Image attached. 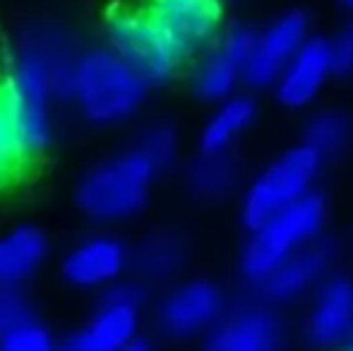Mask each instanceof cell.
Instances as JSON below:
<instances>
[{"label":"cell","instance_id":"1","mask_svg":"<svg viewBox=\"0 0 353 351\" xmlns=\"http://www.w3.org/2000/svg\"><path fill=\"white\" fill-rule=\"evenodd\" d=\"M74 56L65 37L53 29H34L14 46L8 75L0 82L5 101L14 116L29 159L51 142L53 99L72 97Z\"/></svg>","mask_w":353,"mask_h":351},{"label":"cell","instance_id":"2","mask_svg":"<svg viewBox=\"0 0 353 351\" xmlns=\"http://www.w3.org/2000/svg\"><path fill=\"white\" fill-rule=\"evenodd\" d=\"M327 226H330L327 195L322 190H312L296 205L281 210L252 231H245L248 236L238 255V272L243 281L252 291L286 258L320 241L327 234Z\"/></svg>","mask_w":353,"mask_h":351},{"label":"cell","instance_id":"3","mask_svg":"<svg viewBox=\"0 0 353 351\" xmlns=\"http://www.w3.org/2000/svg\"><path fill=\"white\" fill-rule=\"evenodd\" d=\"M325 164L327 161L303 140L272 157L241 190L238 217L243 229L252 231L262 221L317 190Z\"/></svg>","mask_w":353,"mask_h":351},{"label":"cell","instance_id":"4","mask_svg":"<svg viewBox=\"0 0 353 351\" xmlns=\"http://www.w3.org/2000/svg\"><path fill=\"white\" fill-rule=\"evenodd\" d=\"M159 169L132 147L94 166L79 181L77 205L89 219L116 224L132 219L147 207Z\"/></svg>","mask_w":353,"mask_h":351},{"label":"cell","instance_id":"5","mask_svg":"<svg viewBox=\"0 0 353 351\" xmlns=\"http://www.w3.org/2000/svg\"><path fill=\"white\" fill-rule=\"evenodd\" d=\"M147 92V82L108 46L79 56L72 97L87 121L97 126H118L140 111Z\"/></svg>","mask_w":353,"mask_h":351},{"label":"cell","instance_id":"6","mask_svg":"<svg viewBox=\"0 0 353 351\" xmlns=\"http://www.w3.org/2000/svg\"><path fill=\"white\" fill-rule=\"evenodd\" d=\"M106 41L149 87L171 82L185 66V56L144 5L111 10L106 17Z\"/></svg>","mask_w":353,"mask_h":351},{"label":"cell","instance_id":"7","mask_svg":"<svg viewBox=\"0 0 353 351\" xmlns=\"http://www.w3.org/2000/svg\"><path fill=\"white\" fill-rule=\"evenodd\" d=\"M231 308L221 284L207 277H190L168 289L157 310V323L176 342L202 339Z\"/></svg>","mask_w":353,"mask_h":351},{"label":"cell","instance_id":"8","mask_svg":"<svg viewBox=\"0 0 353 351\" xmlns=\"http://www.w3.org/2000/svg\"><path fill=\"white\" fill-rule=\"evenodd\" d=\"M288 328L281 310L257 296L231 305L202 337L200 351H286Z\"/></svg>","mask_w":353,"mask_h":351},{"label":"cell","instance_id":"9","mask_svg":"<svg viewBox=\"0 0 353 351\" xmlns=\"http://www.w3.org/2000/svg\"><path fill=\"white\" fill-rule=\"evenodd\" d=\"M144 8L185 61L210 53L226 29L223 0H144Z\"/></svg>","mask_w":353,"mask_h":351},{"label":"cell","instance_id":"10","mask_svg":"<svg viewBox=\"0 0 353 351\" xmlns=\"http://www.w3.org/2000/svg\"><path fill=\"white\" fill-rule=\"evenodd\" d=\"M336 255L339 253H336L332 239L322 236L320 241L305 245L303 250L283 260L262 284L252 289V296L279 310L307 301L317 291V286L332 272H336Z\"/></svg>","mask_w":353,"mask_h":351},{"label":"cell","instance_id":"11","mask_svg":"<svg viewBox=\"0 0 353 351\" xmlns=\"http://www.w3.org/2000/svg\"><path fill=\"white\" fill-rule=\"evenodd\" d=\"M303 342L312 351H341L353 337V277L332 272L307 299L301 325Z\"/></svg>","mask_w":353,"mask_h":351},{"label":"cell","instance_id":"12","mask_svg":"<svg viewBox=\"0 0 353 351\" xmlns=\"http://www.w3.org/2000/svg\"><path fill=\"white\" fill-rule=\"evenodd\" d=\"M310 37V19L303 10H286L276 14L257 34V46L243 70L245 87L252 92H265L274 87L283 68Z\"/></svg>","mask_w":353,"mask_h":351},{"label":"cell","instance_id":"13","mask_svg":"<svg viewBox=\"0 0 353 351\" xmlns=\"http://www.w3.org/2000/svg\"><path fill=\"white\" fill-rule=\"evenodd\" d=\"M334 77L336 70L330 41L327 37L312 34L301 46V51L291 58V63L283 68L276 85L272 87V94L286 111H310Z\"/></svg>","mask_w":353,"mask_h":351},{"label":"cell","instance_id":"14","mask_svg":"<svg viewBox=\"0 0 353 351\" xmlns=\"http://www.w3.org/2000/svg\"><path fill=\"white\" fill-rule=\"evenodd\" d=\"M132 253L125 243L111 234L89 236L77 243L63 260V277L77 289H108L123 279Z\"/></svg>","mask_w":353,"mask_h":351},{"label":"cell","instance_id":"15","mask_svg":"<svg viewBox=\"0 0 353 351\" xmlns=\"http://www.w3.org/2000/svg\"><path fill=\"white\" fill-rule=\"evenodd\" d=\"M142 308L132 303L101 299L97 313L74 334V351H121L140 337Z\"/></svg>","mask_w":353,"mask_h":351},{"label":"cell","instance_id":"16","mask_svg":"<svg viewBox=\"0 0 353 351\" xmlns=\"http://www.w3.org/2000/svg\"><path fill=\"white\" fill-rule=\"evenodd\" d=\"M190 263V241L181 229L161 226L147 234L132 250L130 265L142 281L163 284L183 274Z\"/></svg>","mask_w":353,"mask_h":351},{"label":"cell","instance_id":"17","mask_svg":"<svg viewBox=\"0 0 353 351\" xmlns=\"http://www.w3.org/2000/svg\"><path fill=\"white\" fill-rule=\"evenodd\" d=\"M257 113H260L257 101L243 92L216 103L200 130V152H210V154L233 152L243 135L257 123Z\"/></svg>","mask_w":353,"mask_h":351},{"label":"cell","instance_id":"18","mask_svg":"<svg viewBox=\"0 0 353 351\" xmlns=\"http://www.w3.org/2000/svg\"><path fill=\"white\" fill-rule=\"evenodd\" d=\"M185 185L197 200L223 202L243 190V169L233 152L210 154L200 152L185 169Z\"/></svg>","mask_w":353,"mask_h":351},{"label":"cell","instance_id":"19","mask_svg":"<svg viewBox=\"0 0 353 351\" xmlns=\"http://www.w3.org/2000/svg\"><path fill=\"white\" fill-rule=\"evenodd\" d=\"M48 241L37 226H19L0 236V289H17L46 260Z\"/></svg>","mask_w":353,"mask_h":351},{"label":"cell","instance_id":"20","mask_svg":"<svg viewBox=\"0 0 353 351\" xmlns=\"http://www.w3.org/2000/svg\"><path fill=\"white\" fill-rule=\"evenodd\" d=\"M322 159L330 161L344 157L353 145V116L341 106H325L307 113L303 123V137Z\"/></svg>","mask_w":353,"mask_h":351},{"label":"cell","instance_id":"21","mask_svg":"<svg viewBox=\"0 0 353 351\" xmlns=\"http://www.w3.org/2000/svg\"><path fill=\"white\" fill-rule=\"evenodd\" d=\"M241 87H245L243 68L233 58H228L221 48L214 46L197 61V68L192 72V89L202 101L216 106L241 92Z\"/></svg>","mask_w":353,"mask_h":351},{"label":"cell","instance_id":"22","mask_svg":"<svg viewBox=\"0 0 353 351\" xmlns=\"http://www.w3.org/2000/svg\"><path fill=\"white\" fill-rule=\"evenodd\" d=\"M27 161L32 159H29L27 150H24L22 135H19L12 111H10L8 101H5L3 92H0V188L12 183L22 174Z\"/></svg>","mask_w":353,"mask_h":351},{"label":"cell","instance_id":"23","mask_svg":"<svg viewBox=\"0 0 353 351\" xmlns=\"http://www.w3.org/2000/svg\"><path fill=\"white\" fill-rule=\"evenodd\" d=\"M137 147L157 166L159 174H163V171H168L178 161V154H181V135H178V130L171 123L161 121L144 128L140 140H137Z\"/></svg>","mask_w":353,"mask_h":351},{"label":"cell","instance_id":"24","mask_svg":"<svg viewBox=\"0 0 353 351\" xmlns=\"http://www.w3.org/2000/svg\"><path fill=\"white\" fill-rule=\"evenodd\" d=\"M0 351H56V344L51 332L29 315L0 339Z\"/></svg>","mask_w":353,"mask_h":351},{"label":"cell","instance_id":"25","mask_svg":"<svg viewBox=\"0 0 353 351\" xmlns=\"http://www.w3.org/2000/svg\"><path fill=\"white\" fill-rule=\"evenodd\" d=\"M257 34H260V29L250 27V24H231V27L223 29L216 48H221L228 58H233L245 70L248 61H250L252 51L257 46Z\"/></svg>","mask_w":353,"mask_h":351},{"label":"cell","instance_id":"26","mask_svg":"<svg viewBox=\"0 0 353 351\" xmlns=\"http://www.w3.org/2000/svg\"><path fill=\"white\" fill-rule=\"evenodd\" d=\"M332 61H334L336 77L341 80H353V17L341 22L336 32L330 39Z\"/></svg>","mask_w":353,"mask_h":351},{"label":"cell","instance_id":"27","mask_svg":"<svg viewBox=\"0 0 353 351\" xmlns=\"http://www.w3.org/2000/svg\"><path fill=\"white\" fill-rule=\"evenodd\" d=\"M24 318H29V305L17 289H0V339Z\"/></svg>","mask_w":353,"mask_h":351},{"label":"cell","instance_id":"28","mask_svg":"<svg viewBox=\"0 0 353 351\" xmlns=\"http://www.w3.org/2000/svg\"><path fill=\"white\" fill-rule=\"evenodd\" d=\"M121 351H154V344L147 342V339H142V337H137L135 342L128 344V347L121 349Z\"/></svg>","mask_w":353,"mask_h":351},{"label":"cell","instance_id":"29","mask_svg":"<svg viewBox=\"0 0 353 351\" xmlns=\"http://www.w3.org/2000/svg\"><path fill=\"white\" fill-rule=\"evenodd\" d=\"M339 3H341V5H344V8H346V10H349V12L353 14V0H339Z\"/></svg>","mask_w":353,"mask_h":351},{"label":"cell","instance_id":"30","mask_svg":"<svg viewBox=\"0 0 353 351\" xmlns=\"http://www.w3.org/2000/svg\"><path fill=\"white\" fill-rule=\"evenodd\" d=\"M56 351H74V349L70 347V344H68V347H61V349H58V347H56Z\"/></svg>","mask_w":353,"mask_h":351},{"label":"cell","instance_id":"31","mask_svg":"<svg viewBox=\"0 0 353 351\" xmlns=\"http://www.w3.org/2000/svg\"><path fill=\"white\" fill-rule=\"evenodd\" d=\"M344 349H353V337L349 339V344H346V347H344Z\"/></svg>","mask_w":353,"mask_h":351},{"label":"cell","instance_id":"32","mask_svg":"<svg viewBox=\"0 0 353 351\" xmlns=\"http://www.w3.org/2000/svg\"><path fill=\"white\" fill-rule=\"evenodd\" d=\"M341 351H353V349H341Z\"/></svg>","mask_w":353,"mask_h":351}]
</instances>
